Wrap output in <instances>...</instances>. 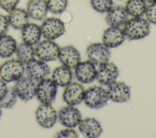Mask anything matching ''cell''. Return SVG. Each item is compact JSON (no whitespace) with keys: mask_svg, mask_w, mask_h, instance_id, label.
I'll use <instances>...</instances> for the list:
<instances>
[{"mask_svg":"<svg viewBox=\"0 0 156 138\" xmlns=\"http://www.w3.org/2000/svg\"></svg>","mask_w":156,"mask_h":138,"instance_id":"37","label":"cell"},{"mask_svg":"<svg viewBox=\"0 0 156 138\" xmlns=\"http://www.w3.org/2000/svg\"><path fill=\"white\" fill-rule=\"evenodd\" d=\"M78 128L83 136L87 138L98 137L103 131L101 123L94 117L82 119L78 125Z\"/></svg>","mask_w":156,"mask_h":138,"instance_id":"16","label":"cell"},{"mask_svg":"<svg viewBox=\"0 0 156 138\" xmlns=\"http://www.w3.org/2000/svg\"><path fill=\"white\" fill-rule=\"evenodd\" d=\"M97 75L96 66L89 60L80 61L75 67V76L82 83L93 82Z\"/></svg>","mask_w":156,"mask_h":138,"instance_id":"14","label":"cell"},{"mask_svg":"<svg viewBox=\"0 0 156 138\" xmlns=\"http://www.w3.org/2000/svg\"><path fill=\"white\" fill-rule=\"evenodd\" d=\"M35 81L29 77H21L16 81L13 89L21 100L27 102L32 99L36 94Z\"/></svg>","mask_w":156,"mask_h":138,"instance_id":"9","label":"cell"},{"mask_svg":"<svg viewBox=\"0 0 156 138\" xmlns=\"http://www.w3.org/2000/svg\"><path fill=\"white\" fill-rule=\"evenodd\" d=\"M92 8L99 13H107L113 5V0H90Z\"/></svg>","mask_w":156,"mask_h":138,"instance_id":"29","label":"cell"},{"mask_svg":"<svg viewBox=\"0 0 156 138\" xmlns=\"http://www.w3.org/2000/svg\"><path fill=\"white\" fill-rule=\"evenodd\" d=\"M88 60L96 66H100L109 61L110 51L103 43H93L90 44L86 50Z\"/></svg>","mask_w":156,"mask_h":138,"instance_id":"4","label":"cell"},{"mask_svg":"<svg viewBox=\"0 0 156 138\" xmlns=\"http://www.w3.org/2000/svg\"><path fill=\"white\" fill-rule=\"evenodd\" d=\"M15 53H16L18 60L24 64H27L35 59V48L33 47V46L24 42L17 46Z\"/></svg>","mask_w":156,"mask_h":138,"instance_id":"26","label":"cell"},{"mask_svg":"<svg viewBox=\"0 0 156 138\" xmlns=\"http://www.w3.org/2000/svg\"><path fill=\"white\" fill-rule=\"evenodd\" d=\"M73 78V72L70 68L62 65L55 67L52 73L51 79L57 86L65 87Z\"/></svg>","mask_w":156,"mask_h":138,"instance_id":"23","label":"cell"},{"mask_svg":"<svg viewBox=\"0 0 156 138\" xmlns=\"http://www.w3.org/2000/svg\"><path fill=\"white\" fill-rule=\"evenodd\" d=\"M20 0H0V7L9 13L16 7Z\"/></svg>","mask_w":156,"mask_h":138,"instance_id":"32","label":"cell"},{"mask_svg":"<svg viewBox=\"0 0 156 138\" xmlns=\"http://www.w3.org/2000/svg\"><path fill=\"white\" fill-rule=\"evenodd\" d=\"M128 16L124 6L113 5L110 10L107 12L105 19L109 26L120 27L126 22Z\"/></svg>","mask_w":156,"mask_h":138,"instance_id":"19","label":"cell"},{"mask_svg":"<svg viewBox=\"0 0 156 138\" xmlns=\"http://www.w3.org/2000/svg\"><path fill=\"white\" fill-rule=\"evenodd\" d=\"M35 117L41 126L51 128L57 122V113L51 104L41 103L35 111Z\"/></svg>","mask_w":156,"mask_h":138,"instance_id":"8","label":"cell"},{"mask_svg":"<svg viewBox=\"0 0 156 138\" xmlns=\"http://www.w3.org/2000/svg\"><path fill=\"white\" fill-rule=\"evenodd\" d=\"M126 38L130 40L144 38L150 33V24L146 19L132 17L128 19L122 29Z\"/></svg>","mask_w":156,"mask_h":138,"instance_id":"1","label":"cell"},{"mask_svg":"<svg viewBox=\"0 0 156 138\" xmlns=\"http://www.w3.org/2000/svg\"><path fill=\"white\" fill-rule=\"evenodd\" d=\"M57 119L60 123L67 128H74L82 120L79 110L74 106L68 105L60 109L57 114Z\"/></svg>","mask_w":156,"mask_h":138,"instance_id":"10","label":"cell"},{"mask_svg":"<svg viewBox=\"0 0 156 138\" xmlns=\"http://www.w3.org/2000/svg\"><path fill=\"white\" fill-rule=\"evenodd\" d=\"M24 64L18 59L5 61L0 66V77L6 83L16 81L23 76Z\"/></svg>","mask_w":156,"mask_h":138,"instance_id":"3","label":"cell"},{"mask_svg":"<svg viewBox=\"0 0 156 138\" xmlns=\"http://www.w3.org/2000/svg\"><path fill=\"white\" fill-rule=\"evenodd\" d=\"M8 87L7 86L6 82L3 80L0 79V100L4 97L7 93Z\"/></svg>","mask_w":156,"mask_h":138,"instance_id":"34","label":"cell"},{"mask_svg":"<svg viewBox=\"0 0 156 138\" xmlns=\"http://www.w3.org/2000/svg\"><path fill=\"white\" fill-rule=\"evenodd\" d=\"M58 58L63 65L72 69L80 61V54L76 47L68 45L60 48Z\"/></svg>","mask_w":156,"mask_h":138,"instance_id":"17","label":"cell"},{"mask_svg":"<svg viewBox=\"0 0 156 138\" xmlns=\"http://www.w3.org/2000/svg\"><path fill=\"white\" fill-rule=\"evenodd\" d=\"M26 11L29 17L35 20L44 19L48 12L46 0H28Z\"/></svg>","mask_w":156,"mask_h":138,"instance_id":"20","label":"cell"},{"mask_svg":"<svg viewBox=\"0 0 156 138\" xmlns=\"http://www.w3.org/2000/svg\"><path fill=\"white\" fill-rule=\"evenodd\" d=\"M118 75L119 71L117 66L108 61L99 66L96 79L101 85L108 86L116 81Z\"/></svg>","mask_w":156,"mask_h":138,"instance_id":"15","label":"cell"},{"mask_svg":"<svg viewBox=\"0 0 156 138\" xmlns=\"http://www.w3.org/2000/svg\"><path fill=\"white\" fill-rule=\"evenodd\" d=\"M144 14L149 23L156 24V2L151 3L147 6Z\"/></svg>","mask_w":156,"mask_h":138,"instance_id":"30","label":"cell"},{"mask_svg":"<svg viewBox=\"0 0 156 138\" xmlns=\"http://www.w3.org/2000/svg\"><path fill=\"white\" fill-rule=\"evenodd\" d=\"M60 49L59 46L53 40L45 39L36 44L35 55L39 60L45 62L51 61L58 58Z\"/></svg>","mask_w":156,"mask_h":138,"instance_id":"7","label":"cell"},{"mask_svg":"<svg viewBox=\"0 0 156 138\" xmlns=\"http://www.w3.org/2000/svg\"><path fill=\"white\" fill-rule=\"evenodd\" d=\"M41 35L40 26L35 23H27L21 29V38L24 43L34 46L37 44Z\"/></svg>","mask_w":156,"mask_h":138,"instance_id":"21","label":"cell"},{"mask_svg":"<svg viewBox=\"0 0 156 138\" xmlns=\"http://www.w3.org/2000/svg\"><path fill=\"white\" fill-rule=\"evenodd\" d=\"M2 110H1V107L0 106V119H1V117L2 116Z\"/></svg>","mask_w":156,"mask_h":138,"instance_id":"36","label":"cell"},{"mask_svg":"<svg viewBox=\"0 0 156 138\" xmlns=\"http://www.w3.org/2000/svg\"><path fill=\"white\" fill-rule=\"evenodd\" d=\"M124 7L128 15L132 17H141L147 8L144 0H127Z\"/></svg>","mask_w":156,"mask_h":138,"instance_id":"25","label":"cell"},{"mask_svg":"<svg viewBox=\"0 0 156 138\" xmlns=\"http://www.w3.org/2000/svg\"><path fill=\"white\" fill-rule=\"evenodd\" d=\"M146 2H149L150 4L151 3H154V2H156V0H144Z\"/></svg>","mask_w":156,"mask_h":138,"instance_id":"35","label":"cell"},{"mask_svg":"<svg viewBox=\"0 0 156 138\" xmlns=\"http://www.w3.org/2000/svg\"><path fill=\"white\" fill-rule=\"evenodd\" d=\"M8 13L7 16L9 25L15 29L21 30L29 23V16L27 11L23 9L16 7Z\"/></svg>","mask_w":156,"mask_h":138,"instance_id":"22","label":"cell"},{"mask_svg":"<svg viewBox=\"0 0 156 138\" xmlns=\"http://www.w3.org/2000/svg\"><path fill=\"white\" fill-rule=\"evenodd\" d=\"M78 137V134L72 128L61 129L55 134V137L57 138H77Z\"/></svg>","mask_w":156,"mask_h":138,"instance_id":"31","label":"cell"},{"mask_svg":"<svg viewBox=\"0 0 156 138\" xmlns=\"http://www.w3.org/2000/svg\"><path fill=\"white\" fill-rule=\"evenodd\" d=\"M108 98L114 102L123 103L130 99V89L129 86L122 81H114L107 86Z\"/></svg>","mask_w":156,"mask_h":138,"instance_id":"12","label":"cell"},{"mask_svg":"<svg viewBox=\"0 0 156 138\" xmlns=\"http://www.w3.org/2000/svg\"><path fill=\"white\" fill-rule=\"evenodd\" d=\"M16 40L6 33L0 36V57L9 58L12 56L16 50Z\"/></svg>","mask_w":156,"mask_h":138,"instance_id":"24","label":"cell"},{"mask_svg":"<svg viewBox=\"0 0 156 138\" xmlns=\"http://www.w3.org/2000/svg\"><path fill=\"white\" fill-rule=\"evenodd\" d=\"M9 26L7 16L0 14V36L6 33Z\"/></svg>","mask_w":156,"mask_h":138,"instance_id":"33","label":"cell"},{"mask_svg":"<svg viewBox=\"0 0 156 138\" xmlns=\"http://www.w3.org/2000/svg\"><path fill=\"white\" fill-rule=\"evenodd\" d=\"M108 100L107 90L102 86H93L85 90L83 100L90 108H102L107 104Z\"/></svg>","mask_w":156,"mask_h":138,"instance_id":"2","label":"cell"},{"mask_svg":"<svg viewBox=\"0 0 156 138\" xmlns=\"http://www.w3.org/2000/svg\"><path fill=\"white\" fill-rule=\"evenodd\" d=\"M46 2L48 10L54 14L63 13L68 4V0H46Z\"/></svg>","mask_w":156,"mask_h":138,"instance_id":"27","label":"cell"},{"mask_svg":"<svg viewBox=\"0 0 156 138\" xmlns=\"http://www.w3.org/2000/svg\"><path fill=\"white\" fill-rule=\"evenodd\" d=\"M17 95L13 89V88H8L7 93L4 97L0 100V106L4 108H11L16 103Z\"/></svg>","mask_w":156,"mask_h":138,"instance_id":"28","label":"cell"},{"mask_svg":"<svg viewBox=\"0 0 156 138\" xmlns=\"http://www.w3.org/2000/svg\"><path fill=\"white\" fill-rule=\"evenodd\" d=\"M57 92V86L52 79L46 78L37 83L35 95L41 103L51 104L56 97Z\"/></svg>","mask_w":156,"mask_h":138,"instance_id":"6","label":"cell"},{"mask_svg":"<svg viewBox=\"0 0 156 138\" xmlns=\"http://www.w3.org/2000/svg\"><path fill=\"white\" fill-rule=\"evenodd\" d=\"M40 28L43 38L49 40H54L65 32L64 22L61 19L54 17L44 19Z\"/></svg>","mask_w":156,"mask_h":138,"instance_id":"5","label":"cell"},{"mask_svg":"<svg viewBox=\"0 0 156 138\" xmlns=\"http://www.w3.org/2000/svg\"><path fill=\"white\" fill-rule=\"evenodd\" d=\"M26 65L27 77L35 81L38 82L48 78L50 74L49 66L45 61L41 60L34 59Z\"/></svg>","mask_w":156,"mask_h":138,"instance_id":"11","label":"cell"},{"mask_svg":"<svg viewBox=\"0 0 156 138\" xmlns=\"http://www.w3.org/2000/svg\"><path fill=\"white\" fill-rule=\"evenodd\" d=\"M85 90L80 83L71 82L65 86L63 92V99L68 105L76 106L83 100Z\"/></svg>","mask_w":156,"mask_h":138,"instance_id":"13","label":"cell"},{"mask_svg":"<svg viewBox=\"0 0 156 138\" xmlns=\"http://www.w3.org/2000/svg\"><path fill=\"white\" fill-rule=\"evenodd\" d=\"M126 36L123 30L119 27L109 26L102 35L103 43L108 48H115L121 45L124 41Z\"/></svg>","mask_w":156,"mask_h":138,"instance_id":"18","label":"cell"}]
</instances>
